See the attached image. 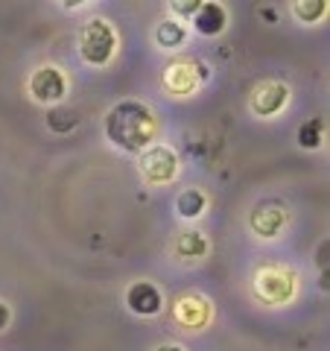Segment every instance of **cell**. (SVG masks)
Instances as JSON below:
<instances>
[{"instance_id": "cell-12", "label": "cell", "mask_w": 330, "mask_h": 351, "mask_svg": "<svg viewBox=\"0 0 330 351\" xmlns=\"http://www.w3.org/2000/svg\"><path fill=\"white\" fill-rule=\"evenodd\" d=\"M187 38V27L181 24V21H175V18H164L161 24L155 27V41H158V47H167V50H175V47H181Z\"/></svg>"}, {"instance_id": "cell-20", "label": "cell", "mask_w": 330, "mask_h": 351, "mask_svg": "<svg viewBox=\"0 0 330 351\" xmlns=\"http://www.w3.org/2000/svg\"><path fill=\"white\" fill-rule=\"evenodd\" d=\"M6 325H9V307H6L3 302H0V331H3Z\"/></svg>"}, {"instance_id": "cell-2", "label": "cell", "mask_w": 330, "mask_h": 351, "mask_svg": "<svg viewBox=\"0 0 330 351\" xmlns=\"http://www.w3.org/2000/svg\"><path fill=\"white\" fill-rule=\"evenodd\" d=\"M117 50V36L105 18H91L79 29V53L88 64H108Z\"/></svg>"}, {"instance_id": "cell-22", "label": "cell", "mask_w": 330, "mask_h": 351, "mask_svg": "<svg viewBox=\"0 0 330 351\" xmlns=\"http://www.w3.org/2000/svg\"><path fill=\"white\" fill-rule=\"evenodd\" d=\"M158 351H181V348H179V346H161Z\"/></svg>"}, {"instance_id": "cell-6", "label": "cell", "mask_w": 330, "mask_h": 351, "mask_svg": "<svg viewBox=\"0 0 330 351\" xmlns=\"http://www.w3.org/2000/svg\"><path fill=\"white\" fill-rule=\"evenodd\" d=\"M290 100V88L283 82H260L255 91H251V100H249V108L255 112L257 117H272L278 114L283 106Z\"/></svg>"}, {"instance_id": "cell-11", "label": "cell", "mask_w": 330, "mask_h": 351, "mask_svg": "<svg viewBox=\"0 0 330 351\" xmlns=\"http://www.w3.org/2000/svg\"><path fill=\"white\" fill-rule=\"evenodd\" d=\"M207 313H211V307H207L205 299H199V295H187V299H181L179 304H175V319H179L181 325H205Z\"/></svg>"}, {"instance_id": "cell-17", "label": "cell", "mask_w": 330, "mask_h": 351, "mask_svg": "<svg viewBox=\"0 0 330 351\" xmlns=\"http://www.w3.org/2000/svg\"><path fill=\"white\" fill-rule=\"evenodd\" d=\"M47 126L56 132V135H64V132H71L76 126V114L68 112V108H53L47 114Z\"/></svg>"}, {"instance_id": "cell-16", "label": "cell", "mask_w": 330, "mask_h": 351, "mask_svg": "<svg viewBox=\"0 0 330 351\" xmlns=\"http://www.w3.org/2000/svg\"><path fill=\"white\" fill-rule=\"evenodd\" d=\"M322 141H325V120L322 117L307 120V123L299 129V144L304 149H318L322 147Z\"/></svg>"}, {"instance_id": "cell-9", "label": "cell", "mask_w": 330, "mask_h": 351, "mask_svg": "<svg viewBox=\"0 0 330 351\" xmlns=\"http://www.w3.org/2000/svg\"><path fill=\"white\" fill-rule=\"evenodd\" d=\"M225 24H228V15H225L223 3H216V0H205L193 15V27L199 29L202 36H219V32L225 29Z\"/></svg>"}, {"instance_id": "cell-21", "label": "cell", "mask_w": 330, "mask_h": 351, "mask_svg": "<svg viewBox=\"0 0 330 351\" xmlns=\"http://www.w3.org/2000/svg\"><path fill=\"white\" fill-rule=\"evenodd\" d=\"M88 0H62V6L64 9H79V6H85Z\"/></svg>"}, {"instance_id": "cell-15", "label": "cell", "mask_w": 330, "mask_h": 351, "mask_svg": "<svg viewBox=\"0 0 330 351\" xmlns=\"http://www.w3.org/2000/svg\"><path fill=\"white\" fill-rule=\"evenodd\" d=\"M175 211H179V217H184V219L202 217V211H205V193L193 191V188L181 191L179 199H175Z\"/></svg>"}, {"instance_id": "cell-3", "label": "cell", "mask_w": 330, "mask_h": 351, "mask_svg": "<svg viewBox=\"0 0 330 351\" xmlns=\"http://www.w3.org/2000/svg\"><path fill=\"white\" fill-rule=\"evenodd\" d=\"M255 290L263 302L283 304V302H290L295 293V276L283 267H263L255 276Z\"/></svg>"}, {"instance_id": "cell-14", "label": "cell", "mask_w": 330, "mask_h": 351, "mask_svg": "<svg viewBox=\"0 0 330 351\" xmlns=\"http://www.w3.org/2000/svg\"><path fill=\"white\" fill-rule=\"evenodd\" d=\"M292 15L301 24H318L327 15V0H292Z\"/></svg>"}, {"instance_id": "cell-5", "label": "cell", "mask_w": 330, "mask_h": 351, "mask_svg": "<svg viewBox=\"0 0 330 351\" xmlns=\"http://www.w3.org/2000/svg\"><path fill=\"white\" fill-rule=\"evenodd\" d=\"M29 94L36 97L38 103H59L64 94H68V82L59 68L53 64H44L36 73L29 76Z\"/></svg>"}, {"instance_id": "cell-4", "label": "cell", "mask_w": 330, "mask_h": 351, "mask_svg": "<svg viewBox=\"0 0 330 351\" xmlns=\"http://www.w3.org/2000/svg\"><path fill=\"white\" fill-rule=\"evenodd\" d=\"M140 173H144V179L152 184H167L175 179V173H179V158L164 144L147 147L140 152Z\"/></svg>"}, {"instance_id": "cell-1", "label": "cell", "mask_w": 330, "mask_h": 351, "mask_svg": "<svg viewBox=\"0 0 330 351\" xmlns=\"http://www.w3.org/2000/svg\"><path fill=\"white\" fill-rule=\"evenodd\" d=\"M155 132H158V123L152 108L138 100L117 103L105 114V135L123 152H144L155 141Z\"/></svg>"}, {"instance_id": "cell-7", "label": "cell", "mask_w": 330, "mask_h": 351, "mask_svg": "<svg viewBox=\"0 0 330 351\" xmlns=\"http://www.w3.org/2000/svg\"><path fill=\"white\" fill-rule=\"evenodd\" d=\"M249 226L257 237H278L287 226V208L281 202H260L249 217Z\"/></svg>"}, {"instance_id": "cell-13", "label": "cell", "mask_w": 330, "mask_h": 351, "mask_svg": "<svg viewBox=\"0 0 330 351\" xmlns=\"http://www.w3.org/2000/svg\"><path fill=\"white\" fill-rule=\"evenodd\" d=\"M207 252V240L202 232H184L179 240H175V255L187 258V261H199Z\"/></svg>"}, {"instance_id": "cell-10", "label": "cell", "mask_w": 330, "mask_h": 351, "mask_svg": "<svg viewBox=\"0 0 330 351\" xmlns=\"http://www.w3.org/2000/svg\"><path fill=\"white\" fill-rule=\"evenodd\" d=\"M196 71H199V68H196V64H187V62L170 64L167 76H164V85H167L173 94H179V97L193 94L196 85H199V80H202V73H196Z\"/></svg>"}, {"instance_id": "cell-8", "label": "cell", "mask_w": 330, "mask_h": 351, "mask_svg": "<svg viewBox=\"0 0 330 351\" xmlns=\"http://www.w3.org/2000/svg\"><path fill=\"white\" fill-rule=\"evenodd\" d=\"M126 304L131 307L135 313L140 316H155L161 307H164V299H161V293L155 284H149V281H135L129 287L126 293Z\"/></svg>"}, {"instance_id": "cell-19", "label": "cell", "mask_w": 330, "mask_h": 351, "mask_svg": "<svg viewBox=\"0 0 330 351\" xmlns=\"http://www.w3.org/2000/svg\"><path fill=\"white\" fill-rule=\"evenodd\" d=\"M316 263H318V269H327V243H322L318 246V258H316Z\"/></svg>"}, {"instance_id": "cell-18", "label": "cell", "mask_w": 330, "mask_h": 351, "mask_svg": "<svg viewBox=\"0 0 330 351\" xmlns=\"http://www.w3.org/2000/svg\"><path fill=\"white\" fill-rule=\"evenodd\" d=\"M205 3V0H170V12L175 18H193L196 15V9H199Z\"/></svg>"}]
</instances>
